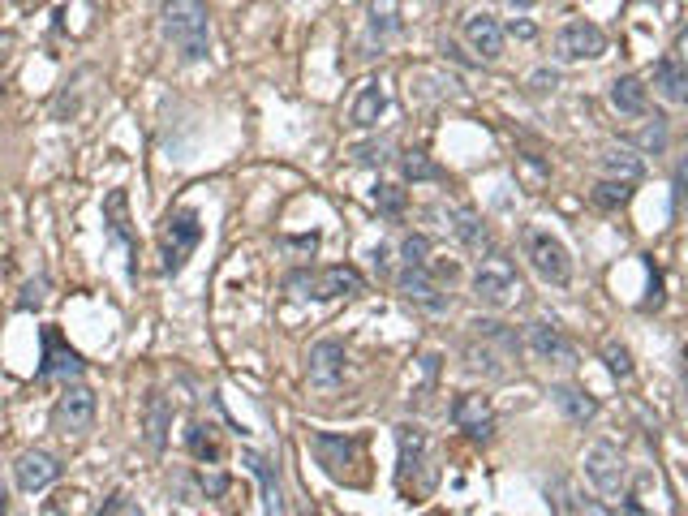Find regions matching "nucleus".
Masks as SVG:
<instances>
[{
    "instance_id": "23",
    "label": "nucleus",
    "mask_w": 688,
    "mask_h": 516,
    "mask_svg": "<svg viewBox=\"0 0 688 516\" xmlns=\"http://www.w3.org/2000/svg\"><path fill=\"white\" fill-rule=\"evenodd\" d=\"M611 108L620 117H650V86L637 74H620L611 82Z\"/></svg>"
},
{
    "instance_id": "26",
    "label": "nucleus",
    "mask_w": 688,
    "mask_h": 516,
    "mask_svg": "<svg viewBox=\"0 0 688 516\" xmlns=\"http://www.w3.org/2000/svg\"><path fill=\"white\" fill-rule=\"evenodd\" d=\"M168 430H172V405H168L160 392H151L147 396V413H142V435H147V448L151 452H164Z\"/></svg>"
},
{
    "instance_id": "4",
    "label": "nucleus",
    "mask_w": 688,
    "mask_h": 516,
    "mask_svg": "<svg viewBox=\"0 0 688 516\" xmlns=\"http://www.w3.org/2000/svg\"><path fill=\"white\" fill-rule=\"evenodd\" d=\"M284 289H289L293 297H310V301H336V297H357L366 289L362 271L357 267H297L284 276Z\"/></svg>"
},
{
    "instance_id": "25",
    "label": "nucleus",
    "mask_w": 688,
    "mask_h": 516,
    "mask_svg": "<svg viewBox=\"0 0 688 516\" xmlns=\"http://www.w3.org/2000/svg\"><path fill=\"white\" fill-rule=\"evenodd\" d=\"M241 465H246L254 478H258V486H263V504H267V516H280L284 512V499H280V478H276V465L267 461L263 452H241Z\"/></svg>"
},
{
    "instance_id": "37",
    "label": "nucleus",
    "mask_w": 688,
    "mask_h": 516,
    "mask_svg": "<svg viewBox=\"0 0 688 516\" xmlns=\"http://www.w3.org/2000/svg\"><path fill=\"white\" fill-rule=\"evenodd\" d=\"M43 301H48V280H31V284H26V289H22V297H18V310H39L43 306Z\"/></svg>"
},
{
    "instance_id": "31",
    "label": "nucleus",
    "mask_w": 688,
    "mask_h": 516,
    "mask_svg": "<svg viewBox=\"0 0 688 516\" xmlns=\"http://www.w3.org/2000/svg\"><path fill=\"white\" fill-rule=\"evenodd\" d=\"M602 362H607V370L615 379H633V353H628V344L607 340L602 344Z\"/></svg>"
},
{
    "instance_id": "40",
    "label": "nucleus",
    "mask_w": 688,
    "mask_h": 516,
    "mask_svg": "<svg viewBox=\"0 0 688 516\" xmlns=\"http://www.w3.org/2000/svg\"><path fill=\"white\" fill-rule=\"evenodd\" d=\"M676 207L688 211V160L676 164Z\"/></svg>"
},
{
    "instance_id": "22",
    "label": "nucleus",
    "mask_w": 688,
    "mask_h": 516,
    "mask_svg": "<svg viewBox=\"0 0 688 516\" xmlns=\"http://www.w3.org/2000/svg\"><path fill=\"white\" fill-rule=\"evenodd\" d=\"M443 220H448L452 237L461 241L465 250H486L491 246V228H486V220L473 207H448L443 211Z\"/></svg>"
},
{
    "instance_id": "16",
    "label": "nucleus",
    "mask_w": 688,
    "mask_h": 516,
    "mask_svg": "<svg viewBox=\"0 0 688 516\" xmlns=\"http://www.w3.org/2000/svg\"><path fill=\"white\" fill-rule=\"evenodd\" d=\"M310 452L332 478H344V469L357 461V439L349 435H332V430H314L310 435Z\"/></svg>"
},
{
    "instance_id": "30",
    "label": "nucleus",
    "mask_w": 688,
    "mask_h": 516,
    "mask_svg": "<svg viewBox=\"0 0 688 516\" xmlns=\"http://www.w3.org/2000/svg\"><path fill=\"white\" fill-rule=\"evenodd\" d=\"M633 181H611V177H602L598 185H594V207H602V211H620V207H628L633 203Z\"/></svg>"
},
{
    "instance_id": "10",
    "label": "nucleus",
    "mask_w": 688,
    "mask_h": 516,
    "mask_svg": "<svg viewBox=\"0 0 688 516\" xmlns=\"http://www.w3.org/2000/svg\"><path fill=\"white\" fill-rule=\"evenodd\" d=\"M104 233L112 246L125 254V276L134 280L138 276V237H134V228H129V194L125 190H112L104 198Z\"/></svg>"
},
{
    "instance_id": "9",
    "label": "nucleus",
    "mask_w": 688,
    "mask_h": 516,
    "mask_svg": "<svg viewBox=\"0 0 688 516\" xmlns=\"http://www.w3.org/2000/svg\"><path fill=\"white\" fill-rule=\"evenodd\" d=\"M95 426V392L86 383H69L52 405V430L65 439H78Z\"/></svg>"
},
{
    "instance_id": "19",
    "label": "nucleus",
    "mask_w": 688,
    "mask_h": 516,
    "mask_svg": "<svg viewBox=\"0 0 688 516\" xmlns=\"http://www.w3.org/2000/svg\"><path fill=\"white\" fill-rule=\"evenodd\" d=\"M465 43L478 52V61H495V56L504 52V22H499L495 13H469Z\"/></svg>"
},
{
    "instance_id": "42",
    "label": "nucleus",
    "mask_w": 688,
    "mask_h": 516,
    "mask_svg": "<svg viewBox=\"0 0 688 516\" xmlns=\"http://www.w3.org/2000/svg\"><path fill=\"white\" fill-rule=\"evenodd\" d=\"M671 61H680V65L688 69V26H684V31L676 35V56H671Z\"/></svg>"
},
{
    "instance_id": "17",
    "label": "nucleus",
    "mask_w": 688,
    "mask_h": 516,
    "mask_svg": "<svg viewBox=\"0 0 688 516\" xmlns=\"http://www.w3.org/2000/svg\"><path fill=\"white\" fill-rule=\"evenodd\" d=\"M344 344L340 340H319V344H310V353H306V375L314 387H336L344 379Z\"/></svg>"
},
{
    "instance_id": "33",
    "label": "nucleus",
    "mask_w": 688,
    "mask_h": 516,
    "mask_svg": "<svg viewBox=\"0 0 688 516\" xmlns=\"http://www.w3.org/2000/svg\"><path fill=\"white\" fill-rule=\"evenodd\" d=\"M400 263L405 267H426L430 263V241L422 233H409L405 241H400Z\"/></svg>"
},
{
    "instance_id": "35",
    "label": "nucleus",
    "mask_w": 688,
    "mask_h": 516,
    "mask_svg": "<svg viewBox=\"0 0 688 516\" xmlns=\"http://www.w3.org/2000/svg\"><path fill=\"white\" fill-rule=\"evenodd\" d=\"M637 147H641V151H650V155H658V151H663V147H667V117H658V112H654V121L641 129Z\"/></svg>"
},
{
    "instance_id": "8",
    "label": "nucleus",
    "mask_w": 688,
    "mask_h": 516,
    "mask_svg": "<svg viewBox=\"0 0 688 516\" xmlns=\"http://www.w3.org/2000/svg\"><path fill=\"white\" fill-rule=\"evenodd\" d=\"M551 52H555V61H564V65L598 61V56L607 52V35H602V26H594L590 18H577V22H564L555 31Z\"/></svg>"
},
{
    "instance_id": "12",
    "label": "nucleus",
    "mask_w": 688,
    "mask_h": 516,
    "mask_svg": "<svg viewBox=\"0 0 688 516\" xmlns=\"http://www.w3.org/2000/svg\"><path fill=\"white\" fill-rule=\"evenodd\" d=\"M525 344H529V353L542 357V362H559V366H572L577 362V349L568 344L564 336V327L551 323V319H534L525 327Z\"/></svg>"
},
{
    "instance_id": "3",
    "label": "nucleus",
    "mask_w": 688,
    "mask_h": 516,
    "mask_svg": "<svg viewBox=\"0 0 688 516\" xmlns=\"http://www.w3.org/2000/svg\"><path fill=\"white\" fill-rule=\"evenodd\" d=\"M473 297H478V306L486 310H512V306H521V297H525V280H521V271H516V263L508 254H486L478 271H473Z\"/></svg>"
},
{
    "instance_id": "15",
    "label": "nucleus",
    "mask_w": 688,
    "mask_h": 516,
    "mask_svg": "<svg viewBox=\"0 0 688 516\" xmlns=\"http://www.w3.org/2000/svg\"><path fill=\"white\" fill-rule=\"evenodd\" d=\"M13 478H18V491H26V495L48 491V486L61 478V461H56L52 452L31 448V452H22L18 461H13Z\"/></svg>"
},
{
    "instance_id": "14",
    "label": "nucleus",
    "mask_w": 688,
    "mask_h": 516,
    "mask_svg": "<svg viewBox=\"0 0 688 516\" xmlns=\"http://www.w3.org/2000/svg\"><path fill=\"white\" fill-rule=\"evenodd\" d=\"M400 293H405V301H413V306H422L430 314H443L452 306V293H443V284L430 276L426 267H405L400 271Z\"/></svg>"
},
{
    "instance_id": "5",
    "label": "nucleus",
    "mask_w": 688,
    "mask_h": 516,
    "mask_svg": "<svg viewBox=\"0 0 688 516\" xmlns=\"http://www.w3.org/2000/svg\"><path fill=\"white\" fill-rule=\"evenodd\" d=\"M521 246H525L529 267H534V276L542 284H551V289H568L572 284V254H568L564 241H559L555 233H547V228H525Z\"/></svg>"
},
{
    "instance_id": "11",
    "label": "nucleus",
    "mask_w": 688,
    "mask_h": 516,
    "mask_svg": "<svg viewBox=\"0 0 688 516\" xmlns=\"http://www.w3.org/2000/svg\"><path fill=\"white\" fill-rule=\"evenodd\" d=\"M39 344H43V366H39V379H78L86 362H82V353L78 349H69L65 336H61V327H43L39 332Z\"/></svg>"
},
{
    "instance_id": "32",
    "label": "nucleus",
    "mask_w": 688,
    "mask_h": 516,
    "mask_svg": "<svg viewBox=\"0 0 688 516\" xmlns=\"http://www.w3.org/2000/svg\"><path fill=\"white\" fill-rule=\"evenodd\" d=\"M400 164H405V177H409V181H443V168L430 164L426 151H409Z\"/></svg>"
},
{
    "instance_id": "21",
    "label": "nucleus",
    "mask_w": 688,
    "mask_h": 516,
    "mask_svg": "<svg viewBox=\"0 0 688 516\" xmlns=\"http://www.w3.org/2000/svg\"><path fill=\"white\" fill-rule=\"evenodd\" d=\"M405 31V13H400V0H370L366 5V39L383 48Z\"/></svg>"
},
{
    "instance_id": "45",
    "label": "nucleus",
    "mask_w": 688,
    "mask_h": 516,
    "mask_svg": "<svg viewBox=\"0 0 688 516\" xmlns=\"http://www.w3.org/2000/svg\"><path fill=\"white\" fill-rule=\"evenodd\" d=\"M0 516H5V491H0Z\"/></svg>"
},
{
    "instance_id": "34",
    "label": "nucleus",
    "mask_w": 688,
    "mask_h": 516,
    "mask_svg": "<svg viewBox=\"0 0 688 516\" xmlns=\"http://www.w3.org/2000/svg\"><path fill=\"white\" fill-rule=\"evenodd\" d=\"M375 207L383 211V215H405V190H400V185H387V181H379L375 185Z\"/></svg>"
},
{
    "instance_id": "20",
    "label": "nucleus",
    "mask_w": 688,
    "mask_h": 516,
    "mask_svg": "<svg viewBox=\"0 0 688 516\" xmlns=\"http://www.w3.org/2000/svg\"><path fill=\"white\" fill-rule=\"evenodd\" d=\"M387 104H392V95H387V78H366L362 91H357V99H353L349 125H357V129H375L379 117L387 112Z\"/></svg>"
},
{
    "instance_id": "36",
    "label": "nucleus",
    "mask_w": 688,
    "mask_h": 516,
    "mask_svg": "<svg viewBox=\"0 0 688 516\" xmlns=\"http://www.w3.org/2000/svg\"><path fill=\"white\" fill-rule=\"evenodd\" d=\"M349 155H353L357 164H387V160H392V142H387V138H379V142H357Z\"/></svg>"
},
{
    "instance_id": "6",
    "label": "nucleus",
    "mask_w": 688,
    "mask_h": 516,
    "mask_svg": "<svg viewBox=\"0 0 688 516\" xmlns=\"http://www.w3.org/2000/svg\"><path fill=\"white\" fill-rule=\"evenodd\" d=\"M198 241H203V224H198V211L181 207L172 211L164 220V276H177V271L190 263V254L198 250Z\"/></svg>"
},
{
    "instance_id": "2",
    "label": "nucleus",
    "mask_w": 688,
    "mask_h": 516,
    "mask_svg": "<svg viewBox=\"0 0 688 516\" xmlns=\"http://www.w3.org/2000/svg\"><path fill=\"white\" fill-rule=\"evenodd\" d=\"M473 344L465 349L469 357V370H486V375H508V362L521 357V336L512 332L508 323H495V319H473Z\"/></svg>"
},
{
    "instance_id": "39",
    "label": "nucleus",
    "mask_w": 688,
    "mask_h": 516,
    "mask_svg": "<svg viewBox=\"0 0 688 516\" xmlns=\"http://www.w3.org/2000/svg\"><path fill=\"white\" fill-rule=\"evenodd\" d=\"M99 516H142V508H138V504H134V499H129V495H112Z\"/></svg>"
},
{
    "instance_id": "13",
    "label": "nucleus",
    "mask_w": 688,
    "mask_h": 516,
    "mask_svg": "<svg viewBox=\"0 0 688 516\" xmlns=\"http://www.w3.org/2000/svg\"><path fill=\"white\" fill-rule=\"evenodd\" d=\"M452 422H456V430H465L469 439H491V435H495L491 396H482V392H461V396L452 400Z\"/></svg>"
},
{
    "instance_id": "7",
    "label": "nucleus",
    "mask_w": 688,
    "mask_h": 516,
    "mask_svg": "<svg viewBox=\"0 0 688 516\" xmlns=\"http://www.w3.org/2000/svg\"><path fill=\"white\" fill-rule=\"evenodd\" d=\"M585 478L598 495L607 499H624L628 495V461L624 452L615 448V443H594L590 452H585Z\"/></svg>"
},
{
    "instance_id": "27",
    "label": "nucleus",
    "mask_w": 688,
    "mask_h": 516,
    "mask_svg": "<svg viewBox=\"0 0 688 516\" xmlns=\"http://www.w3.org/2000/svg\"><path fill=\"white\" fill-rule=\"evenodd\" d=\"M650 82H654V91L663 95L667 104H688V69L680 61H658Z\"/></svg>"
},
{
    "instance_id": "44",
    "label": "nucleus",
    "mask_w": 688,
    "mask_h": 516,
    "mask_svg": "<svg viewBox=\"0 0 688 516\" xmlns=\"http://www.w3.org/2000/svg\"><path fill=\"white\" fill-rule=\"evenodd\" d=\"M581 516H615V512H611L607 504H602V499H590V504L581 508Z\"/></svg>"
},
{
    "instance_id": "38",
    "label": "nucleus",
    "mask_w": 688,
    "mask_h": 516,
    "mask_svg": "<svg viewBox=\"0 0 688 516\" xmlns=\"http://www.w3.org/2000/svg\"><path fill=\"white\" fill-rule=\"evenodd\" d=\"M645 271H650V297H645V310L663 306V271L654 267V258H645Z\"/></svg>"
},
{
    "instance_id": "46",
    "label": "nucleus",
    "mask_w": 688,
    "mask_h": 516,
    "mask_svg": "<svg viewBox=\"0 0 688 516\" xmlns=\"http://www.w3.org/2000/svg\"><path fill=\"white\" fill-rule=\"evenodd\" d=\"M684 387H688V375H684Z\"/></svg>"
},
{
    "instance_id": "41",
    "label": "nucleus",
    "mask_w": 688,
    "mask_h": 516,
    "mask_svg": "<svg viewBox=\"0 0 688 516\" xmlns=\"http://www.w3.org/2000/svg\"><path fill=\"white\" fill-rule=\"evenodd\" d=\"M504 35H512V39H534V35H538V26L529 22V18H512Z\"/></svg>"
},
{
    "instance_id": "18",
    "label": "nucleus",
    "mask_w": 688,
    "mask_h": 516,
    "mask_svg": "<svg viewBox=\"0 0 688 516\" xmlns=\"http://www.w3.org/2000/svg\"><path fill=\"white\" fill-rule=\"evenodd\" d=\"M396 448H400V482L418 478L430 461V435L418 422H400L396 426Z\"/></svg>"
},
{
    "instance_id": "29",
    "label": "nucleus",
    "mask_w": 688,
    "mask_h": 516,
    "mask_svg": "<svg viewBox=\"0 0 688 516\" xmlns=\"http://www.w3.org/2000/svg\"><path fill=\"white\" fill-rule=\"evenodd\" d=\"M185 448H190L194 461H207V465H215L224 456L220 435H215V426H207V422H194L190 430H185Z\"/></svg>"
},
{
    "instance_id": "24",
    "label": "nucleus",
    "mask_w": 688,
    "mask_h": 516,
    "mask_svg": "<svg viewBox=\"0 0 688 516\" xmlns=\"http://www.w3.org/2000/svg\"><path fill=\"white\" fill-rule=\"evenodd\" d=\"M551 396H555V405H559V413L572 422V426H585V422H594L598 418V400L585 392V387H577V383H555L551 387Z\"/></svg>"
},
{
    "instance_id": "47",
    "label": "nucleus",
    "mask_w": 688,
    "mask_h": 516,
    "mask_svg": "<svg viewBox=\"0 0 688 516\" xmlns=\"http://www.w3.org/2000/svg\"><path fill=\"white\" fill-rule=\"evenodd\" d=\"M301 516H310V512H301Z\"/></svg>"
},
{
    "instance_id": "28",
    "label": "nucleus",
    "mask_w": 688,
    "mask_h": 516,
    "mask_svg": "<svg viewBox=\"0 0 688 516\" xmlns=\"http://www.w3.org/2000/svg\"><path fill=\"white\" fill-rule=\"evenodd\" d=\"M602 172H607L611 181H641L645 177V164H641V155L633 147H611L607 155H602Z\"/></svg>"
},
{
    "instance_id": "1",
    "label": "nucleus",
    "mask_w": 688,
    "mask_h": 516,
    "mask_svg": "<svg viewBox=\"0 0 688 516\" xmlns=\"http://www.w3.org/2000/svg\"><path fill=\"white\" fill-rule=\"evenodd\" d=\"M160 35L185 65L207 61V52H211L207 0H160Z\"/></svg>"
},
{
    "instance_id": "43",
    "label": "nucleus",
    "mask_w": 688,
    "mask_h": 516,
    "mask_svg": "<svg viewBox=\"0 0 688 516\" xmlns=\"http://www.w3.org/2000/svg\"><path fill=\"white\" fill-rule=\"evenodd\" d=\"M370 258H375V271H379V276H383L387 267H392V250H387V246H375V254H370Z\"/></svg>"
}]
</instances>
